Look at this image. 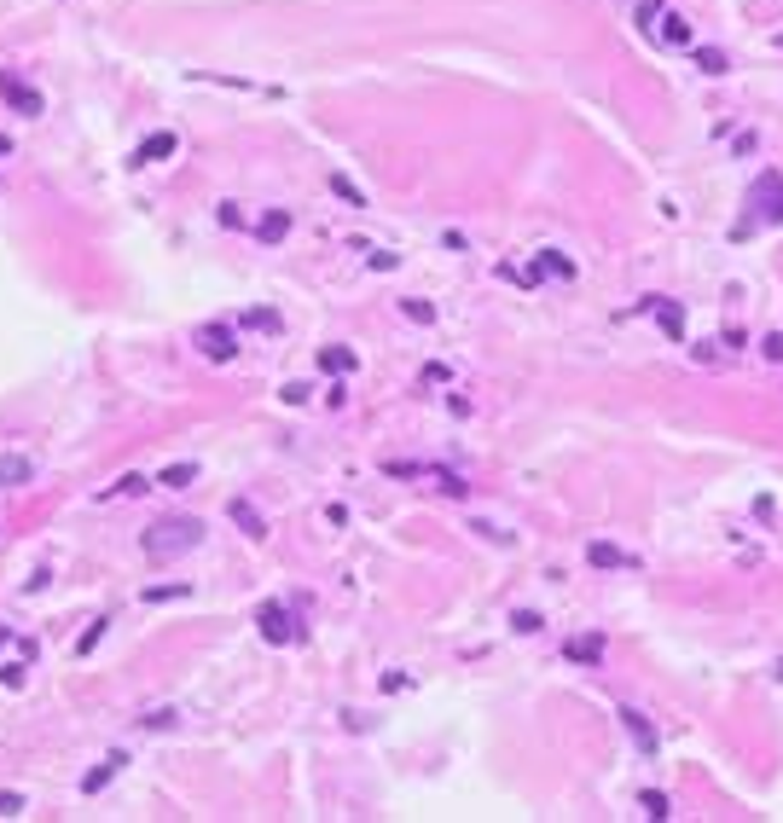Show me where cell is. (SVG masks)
I'll use <instances>...</instances> for the list:
<instances>
[{"mask_svg": "<svg viewBox=\"0 0 783 823\" xmlns=\"http://www.w3.org/2000/svg\"><path fill=\"white\" fill-rule=\"evenodd\" d=\"M198 482V464H168V470H157V487H168V493H180V487H192Z\"/></svg>", "mask_w": 783, "mask_h": 823, "instance_id": "d6986e66", "label": "cell"}, {"mask_svg": "<svg viewBox=\"0 0 783 823\" xmlns=\"http://www.w3.org/2000/svg\"><path fill=\"white\" fill-rule=\"evenodd\" d=\"M139 545H146L151 563H175V557H186V551L203 545V522L198 516H157Z\"/></svg>", "mask_w": 783, "mask_h": 823, "instance_id": "6da1fadb", "label": "cell"}, {"mask_svg": "<svg viewBox=\"0 0 783 823\" xmlns=\"http://www.w3.org/2000/svg\"><path fill=\"white\" fill-rule=\"evenodd\" d=\"M122 766H128V754H105V759H99V766H93V771H87V777H82V795H99V788H105V783H111V777H117V771H122Z\"/></svg>", "mask_w": 783, "mask_h": 823, "instance_id": "8fae6325", "label": "cell"}, {"mask_svg": "<svg viewBox=\"0 0 783 823\" xmlns=\"http://www.w3.org/2000/svg\"><path fill=\"white\" fill-rule=\"evenodd\" d=\"M6 151H12V139H6V134H0V157H6Z\"/></svg>", "mask_w": 783, "mask_h": 823, "instance_id": "d6a6232c", "label": "cell"}, {"mask_svg": "<svg viewBox=\"0 0 783 823\" xmlns=\"http://www.w3.org/2000/svg\"><path fill=\"white\" fill-rule=\"evenodd\" d=\"M743 209H748V215H743L737 239H748V232H755V227H778V220H783V174H772V168H766L760 180L748 186Z\"/></svg>", "mask_w": 783, "mask_h": 823, "instance_id": "7a4b0ae2", "label": "cell"}, {"mask_svg": "<svg viewBox=\"0 0 783 823\" xmlns=\"http://www.w3.org/2000/svg\"><path fill=\"white\" fill-rule=\"evenodd\" d=\"M545 273H552V279H575V261L563 256V249H540V256H534V279H545Z\"/></svg>", "mask_w": 783, "mask_h": 823, "instance_id": "9a60e30c", "label": "cell"}, {"mask_svg": "<svg viewBox=\"0 0 783 823\" xmlns=\"http://www.w3.org/2000/svg\"><path fill=\"white\" fill-rule=\"evenodd\" d=\"M638 313H650V320L662 325L667 342H685V308L673 302V296H645V302H638Z\"/></svg>", "mask_w": 783, "mask_h": 823, "instance_id": "277c9868", "label": "cell"}, {"mask_svg": "<svg viewBox=\"0 0 783 823\" xmlns=\"http://www.w3.org/2000/svg\"><path fill=\"white\" fill-rule=\"evenodd\" d=\"M621 731L633 737V748H638V754H656V731H650V719L638 714V707H621Z\"/></svg>", "mask_w": 783, "mask_h": 823, "instance_id": "ba28073f", "label": "cell"}, {"mask_svg": "<svg viewBox=\"0 0 783 823\" xmlns=\"http://www.w3.org/2000/svg\"><path fill=\"white\" fill-rule=\"evenodd\" d=\"M691 65H697L702 76H731V58L719 53V46H691Z\"/></svg>", "mask_w": 783, "mask_h": 823, "instance_id": "ac0fdd59", "label": "cell"}, {"mask_svg": "<svg viewBox=\"0 0 783 823\" xmlns=\"http://www.w3.org/2000/svg\"><path fill=\"white\" fill-rule=\"evenodd\" d=\"M198 348L215 360V366H227V360L239 354V337H232V325H198Z\"/></svg>", "mask_w": 783, "mask_h": 823, "instance_id": "8992f818", "label": "cell"}, {"mask_svg": "<svg viewBox=\"0 0 783 823\" xmlns=\"http://www.w3.org/2000/svg\"><path fill=\"white\" fill-rule=\"evenodd\" d=\"M24 812V795L18 788H0V818H18Z\"/></svg>", "mask_w": 783, "mask_h": 823, "instance_id": "f1b7e54d", "label": "cell"}, {"mask_svg": "<svg viewBox=\"0 0 783 823\" xmlns=\"http://www.w3.org/2000/svg\"><path fill=\"white\" fill-rule=\"evenodd\" d=\"M244 325L249 330H279V313L273 308H256V313H244Z\"/></svg>", "mask_w": 783, "mask_h": 823, "instance_id": "d4e9b609", "label": "cell"}, {"mask_svg": "<svg viewBox=\"0 0 783 823\" xmlns=\"http://www.w3.org/2000/svg\"><path fill=\"white\" fill-rule=\"evenodd\" d=\"M175 151H180V139H175V134H151L146 146L134 151V163H163V157H175Z\"/></svg>", "mask_w": 783, "mask_h": 823, "instance_id": "2e32d148", "label": "cell"}, {"mask_svg": "<svg viewBox=\"0 0 783 823\" xmlns=\"http://www.w3.org/2000/svg\"><path fill=\"white\" fill-rule=\"evenodd\" d=\"M256 626H261V638H268V644H296V638H302V621H296L285 604H261L256 609Z\"/></svg>", "mask_w": 783, "mask_h": 823, "instance_id": "3957f363", "label": "cell"}, {"mask_svg": "<svg viewBox=\"0 0 783 823\" xmlns=\"http://www.w3.org/2000/svg\"><path fill=\"white\" fill-rule=\"evenodd\" d=\"M0 93H6V105L18 110V117H41V93L29 87L18 70H0Z\"/></svg>", "mask_w": 783, "mask_h": 823, "instance_id": "5b68a950", "label": "cell"}, {"mask_svg": "<svg viewBox=\"0 0 783 823\" xmlns=\"http://www.w3.org/2000/svg\"><path fill=\"white\" fill-rule=\"evenodd\" d=\"M354 366H360V354H354V348H342V342L320 348V371H331V377H349Z\"/></svg>", "mask_w": 783, "mask_h": 823, "instance_id": "4fadbf2b", "label": "cell"}, {"mask_svg": "<svg viewBox=\"0 0 783 823\" xmlns=\"http://www.w3.org/2000/svg\"><path fill=\"white\" fill-rule=\"evenodd\" d=\"M511 626L523 632V638H534V632H545V621H540L534 609H516V615H511Z\"/></svg>", "mask_w": 783, "mask_h": 823, "instance_id": "cb8c5ba5", "label": "cell"}, {"mask_svg": "<svg viewBox=\"0 0 783 823\" xmlns=\"http://www.w3.org/2000/svg\"><path fill=\"white\" fill-rule=\"evenodd\" d=\"M772 46H778V53H783V36H772Z\"/></svg>", "mask_w": 783, "mask_h": 823, "instance_id": "836d02e7", "label": "cell"}, {"mask_svg": "<svg viewBox=\"0 0 783 823\" xmlns=\"http://www.w3.org/2000/svg\"><path fill=\"white\" fill-rule=\"evenodd\" d=\"M656 41H662V46H691V24H685V12H662Z\"/></svg>", "mask_w": 783, "mask_h": 823, "instance_id": "7c38bea8", "label": "cell"}, {"mask_svg": "<svg viewBox=\"0 0 783 823\" xmlns=\"http://www.w3.org/2000/svg\"><path fill=\"white\" fill-rule=\"evenodd\" d=\"M760 354H766V360H772V366H778V360H783V330H772V337H760Z\"/></svg>", "mask_w": 783, "mask_h": 823, "instance_id": "f546056e", "label": "cell"}, {"mask_svg": "<svg viewBox=\"0 0 783 823\" xmlns=\"http://www.w3.org/2000/svg\"><path fill=\"white\" fill-rule=\"evenodd\" d=\"M0 685H6V690L24 685V667H18V661H6V667H0Z\"/></svg>", "mask_w": 783, "mask_h": 823, "instance_id": "4dcf8cb0", "label": "cell"}, {"mask_svg": "<svg viewBox=\"0 0 783 823\" xmlns=\"http://www.w3.org/2000/svg\"><path fill=\"white\" fill-rule=\"evenodd\" d=\"M563 655L581 661V667H598V661H604V638H598V632H581V638L563 644Z\"/></svg>", "mask_w": 783, "mask_h": 823, "instance_id": "9c48e42d", "label": "cell"}, {"mask_svg": "<svg viewBox=\"0 0 783 823\" xmlns=\"http://www.w3.org/2000/svg\"><path fill=\"white\" fill-rule=\"evenodd\" d=\"M308 401V383H285V406H302Z\"/></svg>", "mask_w": 783, "mask_h": 823, "instance_id": "1f68e13d", "label": "cell"}, {"mask_svg": "<svg viewBox=\"0 0 783 823\" xmlns=\"http://www.w3.org/2000/svg\"><path fill=\"white\" fill-rule=\"evenodd\" d=\"M638 806H645V812H650L656 823H662V818H673V800L662 795V788H645V795H638Z\"/></svg>", "mask_w": 783, "mask_h": 823, "instance_id": "44dd1931", "label": "cell"}, {"mask_svg": "<svg viewBox=\"0 0 783 823\" xmlns=\"http://www.w3.org/2000/svg\"><path fill=\"white\" fill-rule=\"evenodd\" d=\"M331 192H337L342 203H354V209L366 203V198H360V186H354V180H342V174H331Z\"/></svg>", "mask_w": 783, "mask_h": 823, "instance_id": "484cf974", "label": "cell"}, {"mask_svg": "<svg viewBox=\"0 0 783 823\" xmlns=\"http://www.w3.org/2000/svg\"><path fill=\"white\" fill-rule=\"evenodd\" d=\"M586 563H592V568H638L633 551H621V545H609V540H592V545H586Z\"/></svg>", "mask_w": 783, "mask_h": 823, "instance_id": "52a82bcc", "label": "cell"}, {"mask_svg": "<svg viewBox=\"0 0 783 823\" xmlns=\"http://www.w3.org/2000/svg\"><path fill=\"white\" fill-rule=\"evenodd\" d=\"M227 516L239 522V528L249 533V540H268V522H261V511H256L249 499H232V504H227Z\"/></svg>", "mask_w": 783, "mask_h": 823, "instance_id": "30bf717a", "label": "cell"}, {"mask_svg": "<svg viewBox=\"0 0 783 823\" xmlns=\"http://www.w3.org/2000/svg\"><path fill=\"white\" fill-rule=\"evenodd\" d=\"M662 0H638V12H633V18H638V29H645V36H656V18H662Z\"/></svg>", "mask_w": 783, "mask_h": 823, "instance_id": "7402d4cb", "label": "cell"}, {"mask_svg": "<svg viewBox=\"0 0 783 823\" xmlns=\"http://www.w3.org/2000/svg\"><path fill=\"white\" fill-rule=\"evenodd\" d=\"M105 626H111V621H93V626L82 632V638H76V655H93V650H99V638H105Z\"/></svg>", "mask_w": 783, "mask_h": 823, "instance_id": "603a6c76", "label": "cell"}, {"mask_svg": "<svg viewBox=\"0 0 783 823\" xmlns=\"http://www.w3.org/2000/svg\"><path fill=\"white\" fill-rule=\"evenodd\" d=\"M401 313H406L412 325H435V308L424 302V296H401Z\"/></svg>", "mask_w": 783, "mask_h": 823, "instance_id": "ffe728a7", "label": "cell"}, {"mask_svg": "<svg viewBox=\"0 0 783 823\" xmlns=\"http://www.w3.org/2000/svg\"><path fill=\"white\" fill-rule=\"evenodd\" d=\"M29 476H36V464L24 452H0V487H24Z\"/></svg>", "mask_w": 783, "mask_h": 823, "instance_id": "5bb4252c", "label": "cell"}, {"mask_svg": "<svg viewBox=\"0 0 783 823\" xmlns=\"http://www.w3.org/2000/svg\"><path fill=\"white\" fill-rule=\"evenodd\" d=\"M180 714H175V707H157V714H146V719H139V725H146V731H168V725H175Z\"/></svg>", "mask_w": 783, "mask_h": 823, "instance_id": "83f0119b", "label": "cell"}, {"mask_svg": "<svg viewBox=\"0 0 783 823\" xmlns=\"http://www.w3.org/2000/svg\"><path fill=\"white\" fill-rule=\"evenodd\" d=\"M285 232H290V209H268V215L256 220V239H261V244H279Z\"/></svg>", "mask_w": 783, "mask_h": 823, "instance_id": "e0dca14e", "label": "cell"}, {"mask_svg": "<svg viewBox=\"0 0 783 823\" xmlns=\"http://www.w3.org/2000/svg\"><path fill=\"white\" fill-rule=\"evenodd\" d=\"M175 597H186V585H146V604H175Z\"/></svg>", "mask_w": 783, "mask_h": 823, "instance_id": "4316f807", "label": "cell"}]
</instances>
